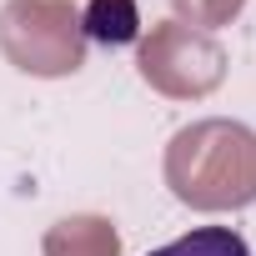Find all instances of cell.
<instances>
[{
  "instance_id": "obj_1",
  "label": "cell",
  "mask_w": 256,
  "mask_h": 256,
  "mask_svg": "<svg viewBox=\"0 0 256 256\" xmlns=\"http://www.w3.org/2000/svg\"><path fill=\"white\" fill-rule=\"evenodd\" d=\"M166 186L191 211H241L256 201V131L241 120L181 126L166 146Z\"/></svg>"
},
{
  "instance_id": "obj_2",
  "label": "cell",
  "mask_w": 256,
  "mask_h": 256,
  "mask_svg": "<svg viewBox=\"0 0 256 256\" xmlns=\"http://www.w3.org/2000/svg\"><path fill=\"white\" fill-rule=\"evenodd\" d=\"M0 50L26 76H76L86 66V30L70 0H10L0 10Z\"/></svg>"
},
{
  "instance_id": "obj_3",
  "label": "cell",
  "mask_w": 256,
  "mask_h": 256,
  "mask_svg": "<svg viewBox=\"0 0 256 256\" xmlns=\"http://www.w3.org/2000/svg\"><path fill=\"white\" fill-rule=\"evenodd\" d=\"M141 76L151 90H161L171 100H201L221 86L226 50L206 30L166 20V26H151V36L141 40Z\"/></svg>"
},
{
  "instance_id": "obj_4",
  "label": "cell",
  "mask_w": 256,
  "mask_h": 256,
  "mask_svg": "<svg viewBox=\"0 0 256 256\" xmlns=\"http://www.w3.org/2000/svg\"><path fill=\"white\" fill-rule=\"evenodd\" d=\"M46 256H120V236L106 216H66L46 231Z\"/></svg>"
},
{
  "instance_id": "obj_5",
  "label": "cell",
  "mask_w": 256,
  "mask_h": 256,
  "mask_svg": "<svg viewBox=\"0 0 256 256\" xmlns=\"http://www.w3.org/2000/svg\"><path fill=\"white\" fill-rule=\"evenodd\" d=\"M80 30L86 40H100V46H131L141 36V10L136 0H90L80 10Z\"/></svg>"
},
{
  "instance_id": "obj_6",
  "label": "cell",
  "mask_w": 256,
  "mask_h": 256,
  "mask_svg": "<svg viewBox=\"0 0 256 256\" xmlns=\"http://www.w3.org/2000/svg\"><path fill=\"white\" fill-rule=\"evenodd\" d=\"M146 256H251V251H246V241L231 226H196V231H186L171 246L146 251Z\"/></svg>"
},
{
  "instance_id": "obj_7",
  "label": "cell",
  "mask_w": 256,
  "mask_h": 256,
  "mask_svg": "<svg viewBox=\"0 0 256 256\" xmlns=\"http://www.w3.org/2000/svg\"><path fill=\"white\" fill-rule=\"evenodd\" d=\"M171 6H176L181 26L201 30V26H226L231 16H241V6H246V0H171Z\"/></svg>"
}]
</instances>
